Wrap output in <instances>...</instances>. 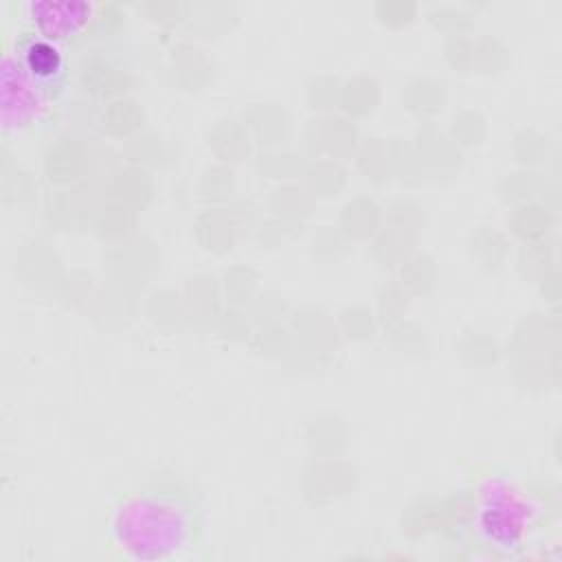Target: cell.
Listing matches in <instances>:
<instances>
[{
    "instance_id": "3",
    "label": "cell",
    "mask_w": 562,
    "mask_h": 562,
    "mask_svg": "<svg viewBox=\"0 0 562 562\" xmlns=\"http://www.w3.org/2000/svg\"><path fill=\"white\" fill-rule=\"evenodd\" d=\"M7 55L35 86H40L57 101L61 99L68 86V61L64 44L29 26L18 33L13 50Z\"/></svg>"
},
{
    "instance_id": "4",
    "label": "cell",
    "mask_w": 562,
    "mask_h": 562,
    "mask_svg": "<svg viewBox=\"0 0 562 562\" xmlns=\"http://www.w3.org/2000/svg\"><path fill=\"white\" fill-rule=\"evenodd\" d=\"M99 11L101 4L81 0H37L24 4L31 29L53 37L59 44L81 37V33H86L99 20Z\"/></svg>"
},
{
    "instance_id": "2",
    "label": "cell",
    "mask_w": 562,
    "mask_h": 562,
    "mask_svg": "<svg viewBox=\"0 0 562 562\" xmlns=\"http://www.w3.org/2000/svg\"><path fill=\"white\" fill-rule=\"evenodd\" d=\"M547 501H538L512 479H490L476 496L474 522L494 547L516 549L547 518Z\"/></svg>"
},
{
    "instance_id": "1",
    "label": "cell",
    "mask_w": 562,
    "mask_h": 562,
    "mask_svg": "<svg viewBox=\"0 0 562 562\" xmlns=\"http://www.w3.org/2000/svg\"><path fill=\"white\" fill-rule=\"evenodd\" d=\"M202 531L198 503L176 490H138L125 496L110 518V540L134 560L180 558Z\"/></svg>"
}]
</instances>
